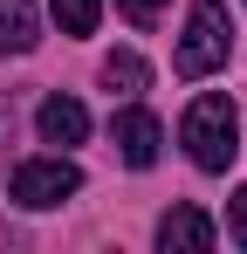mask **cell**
I'll use <instances>...</instances> for the list:
<instances>
[{"instance_id": "cell-7", "label": "cell", "mask_w": 247, "mask_h": 254, "mask_svg": "<svg viewBox=\"0 0 247 254\" xmlns=\"http://www.w3.org/2000/svg\"><path fill=\"white\" fill-rule=\"evenodd\" d=\"M41 42V7L35 0H0V55H28Z\"/></svg>"}, {"instance_id": "cell-8", "label": "cell", "mask_w": 247, "mask_h": 254, "mask_svg": "<svg viewBox=\"0 0 247 254\" xmlns=\"http://www.w3.org/2000/svg\"><path fill=\"white\" fill-rule=\"evenodd\" d=\"M103 83H110V96H137L151 83V69H144L137 48H117V55H103Z\"/></svg>"}, {"instance_id": "cell-10", "label": "cell", "mask_w": 247, "mask_h": 254, "mask_svg": "<svg viewBox=\"0 0 247 254\" xmlns=\"http://www.w3.org/2000/svg\"><path fill=\"white\" fill-rule=\"evenodd\" d=\"M227 241H234V248H247V186L227 199Z\"/></svg>"}, {"instance_id": "cell-5", "label": "cell", "mask_w": 247, "mask_h": 254, "mask_svg": "<svg viewBox=\"0 0 247 254\" xmlns=\"http://www.w3.org/2000/svg\"><path fill=\"white\" fill-rule=\"evenodd\" d=\"M35 130H41V144H62V151H69V144L89 137V110H82L76 96H48L35 110Z\"/></svg>"}, {"instance_id": "cell-6", "label": "cell", "mask_w": 247, "mask_h": 254, "mask_svg": "<svg viewBox=\"0 0 247 254\" xmlns=\"http://www.w3.org/2000/svg\"><path fill=\"white\" fill-rule=\"evenodd\" d=\"M158 248L165 254H206L213 248V220H206L199 206H172L158 220Z\"/></svg>"}, {"instance_id": "cell-11", "label": "cell", "mask_w": 247, "mask_h": 254, "mask_svg": "<svg viewBox=\"0 0 247 254\" xmlns=\"http://www.w3.org/2000/svg\"><path fill=\"white\" fill-rule=\"evenodd\" d=\"M158 14H165V0H124V21H130V28H151Z\"/></svg>"}, {"instance_id": "cell-1", "label": "cell", "mask_w": 247, "mask_h": 254, "mask_svg": "<svg viewBox=\"0 0 247 254\" xmlns=\"http://www.w3.org/2000/svg\"><path fill=\"white\" fill-rule=\"evenodd\" d=\"M241 137V117H234V96L227 89H206V96H192L185 103V124H179V144H185V158L199 172H227L234 165V144Z\"/></svg>"}, {"instance_id": "cell-12", "label": "cell", "mask_w": 247, "mask_h": 254, "mask_svg": "<svg viewBox=\"0 0 247 254\" xmlns=\"http://www.w3.org/2000/svg\"><path fill=\"white\" fill-rule=\"evenodd\" d=\"M0 137H7V117H0Z\"/></svg>"}, {"instance_id": "cell-9", "label": "cell", "mask_w": 247, "mask_h": 254, "mask_svg": "<svg viewBox=\"0 0 247 254\" xmlns=\"http://www.w3.org/2000/svg\"><path fill=\"white\" fill-rule=\"evenodd\" d=\"M48 7H55L62 35H96V21H103V0H48Z\"/></svg>"}, {"instance_id": "cell-2", "label": "cell", "mask_w": 247, "mask_h": 254, "mask_svg": "<svg viewBox=\"0 0 247 254\" xmlns=\"http://www.w3.org/2000/svg\"><path fill=\"white\" fill-rule=\"evenodd\" d=\"M227 55H234V21H227V0H192V14H185V35H179V76H213V69H227Z\"/></svg>"}, {"instance_id": "cell-3", "label": "cell", "mask_w": 247, "mask_h": 254, "mask_svg": "<svg viewBox=\"0 0 247 254\" xmlns=\"http://www.w3.org/2000/svg\"><path fill=\"white\" fill-rule=\"evenodd\" d=\"M7 192H14L28 213H48V206H62V199L82 192V172H76V158H62V151H55V158H21Z\"/></svg>"}, {"instance_id": "cell-4", "label": "cell", "mask_w": 247, "mask_h": 254, "mask_svg": "<svg viewBox=\"0 0 247 254\" xmlns=\"http://www.w3.org/2000/svg\"><path fill=\"white\" fill-rule=\"evenodd\" d=\"M110 144H117V158L130 172H151L158 151H165V124L151 110H117V117H110Z\"/></svg>"}]
</instances>
